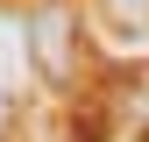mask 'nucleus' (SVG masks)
I'll return each instance as SVG.
<instances>
[{
  "label": "nucleus",
  "instance_id": "nucleus-1",
  "mask_svg": "<svg viewBox=\"0 0 149 142\" xmlns=\"http://www.w3.org/2000/svg\"><path fill=\"white\" fill-rule=\"evenodd\" d=\"M64 7H43V14H36V22H29V43H36V57H43V71H50V78H64V71H71V57H64Z\"/></svg>",
  "mask_w": 149,
  "mask_h": 142
},
{
  "label": "nucleus",
  "instance_id": "nucleus-2",
  "mask_svg": "<svg viewBox=\"0 0 149 142\" xmlns=\"http://www.w3.org/2000/svg\"><path fill=\"white\" fill-rule=\"evenodd\" d=\"M22 57H29V29L14 22V14H0V71L14 78V71H22Z\"/></svg>",
  "mask_w": 149,
  "mask_h": 142
},
{
  "label": "nucleus",
  "instance_id": "nucleus-3",
  "mask_svg": "<svg viewBox=\"0 0 149 142\" xmlns=\"http://www.w3.org/2000/svg\"><path fill=\"white\" fill-rule=\"evenodd\" d=\"M107 7H114L121 22H128V14H149V0H107Z\"/></svg>",
  "mask_w": 149,
  "mask_h": 142
},
{
  "label": "nucleus",
  "instance_id": "nucleus-4",
  "mask_svg": "<svg viewBox=\"0 0 149 142\" xmlns=\"http://www.w3.org/2000/svg\"><path fill=\"white\" fill-rule=\"evenodd\" d=\"M0 121H7V85H0Z\"/></svg>",
  "mask_w": 149,
  "mask_h": 142
}]
</instances>
